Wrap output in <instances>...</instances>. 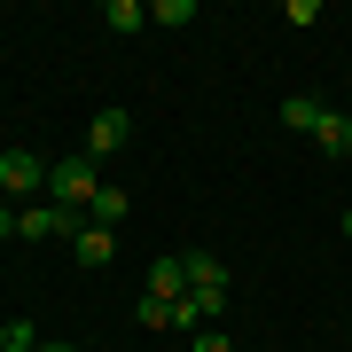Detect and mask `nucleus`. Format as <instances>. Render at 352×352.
<instances>
[{"label": "nucleus", "mask_w": 352, "mask_h": 352, "mask_svg": "<svg viewBox=\"0 0 352 352\" xmlns=\"http://www.w3.org/2000/svg\"><path fill=\"white\" fill-rule=\"evenodd\" d=\"M94 188H102V164L87 149L47 164V204H63V212H94Z\"/></svg>", "instance_id": "obj_1"}, {"label": "nucleus", "mask_w": 352, "mask_h": 352, "mask_svg": "<svg viewBox=\"0 0 352 352\" xmlns=\"http://www.w3.org/2000/svg\"><path fill=\"white\" fill-rule=\"evenodd\" d=\"M0 188H8L16 204H39V188H47V164H39V149H8V157H0Z\"/></svg>", "instance_id": "obj_2"}, {"label": "nucleus", "mask_w": 352, "mask_h": 352, "mask_svg": "<svg viewBox=\"0 0 352 352\" xmlns=\"http://www.w3.org/2000/svg\"><path fill=\"white\" fill-rule=\"evenodd\" d=\"M78 227H87V219H78V212H63V204H24V212H16V235H24V243H47V235H78Z\"/></svg>", "instance_id": "obj_3"}, {"label": "nucleus", "mask_w": 352, "mask_h": 352, "mask_svg": "<svg viewBox=\"0 0 352 352\" xmlns=\"http://www.w3.org/2000/svg\"><path fill=\"white\" fill-rule=\"evenodd\" d=\"M126 141H133V118H126V110H94V126H87V157H94V164L118 157Z\"/></svg>", "instance_id": "obj_4"}, {"label": "nucleus", "mask_w": 352, "mask_h": 352, "mask_svg": "<svg viewBox=\"0 0 352 352\" xmlns=\"http://www.w3.org/2000/svg\"><path fill=\"white\" fill-rule=\"evenodd\" d=\"M71 251H78V266H110V258H118V235H110L102 219H87V227L71 235Z\"/></svg>", "instance_id": "obj_5"}, {"label": "nucleus", "mask_w": 352, "mask_h": 352, "mask_svg": "<svg viewBox=\"0 0 352 352\" xmlns=\"http://www.w3.org/2000/svg\"><path fill=\"white\" fill-rule=\"evenodd\" d=\"M149 298H164V305L188 298V266H180V258H157V266H149Z\"/></svg>", "instance_id": "obj_6"}, {"label": "nucleus", "mask_w": 352, "mask_h": 352, "mask_svg": "<svg viewBox=\"0 0 352 352\" xmlns=\"http://www.w3.org/2000/svg\"><path fill=\"white\" fill-rule=\"evenodd\" d=\"M180 266H188V289H227V266H219L212 251H188Z\"/></svg>", "instance_id": "obj_7"}, {"label": "nucleus", "mask_w": 352, "mask_h": 352, "mask_svg": "<svg viewBox=\"0 0 352 352\" xmlns=\"http://www.w3.org/2000/svg\"><path fill=\"white\" fill-rule=\"evenodd\" d=\"M126 212H133V196L118 188V180H102V188H94V219H102V227H118Z\"/></svg>", "instance_id": "obj_8"}, {"label": "nucleus", "mask_w": 352, "mask_h": 352, "mask_svg": "<svg viewBox=\"0 0 352 352\" xmlns=\"http://www.w3.org/2000/svg\"><path fill=\"white\" fill-rule=\"evenodd\" d=\"M102 24H110V32H141V24H149V0H110Z\"/></svg>", "instance_id": "obj_9"}, {"label": "nucleus", "mask_w": 352, "mask_h": 352, "mask_svg": "<svg viewBox=\"0 0 352 352\" xmlns=\"http://www.w3.org/2000/svg\"><path fill=\"white\" fill-rule=\"evenodd\" d=\"M282 126H289V133H314V126H321V102H314V94H289V102H282Z\"/></svg>", "instance_id": "obj_10"}, {"label": "nucleus", "mask_w": 352, "mask_h": 352, "mask_svg": "<svg viewBox=\"0 0 352 352\" xmlns=\"http://www.w3.org/2000/svg\"><path fill=\"white\" fill-rule=\"evenodd\" d=\"M314 141H321V149H352V118H344V110H321Z\"/></svg>", "instance_id": "obj_11"}, {"label": "nucleus", "mask_w": 352, "mask_h": 352, "mask_svg": "<svg viewBox=\"0 0 352 352\" xmlns=\"http://www.w3.org/2000/svg\"><path fill=\"white\" fill-rule=\"evenodd\" d=\"M149 24H196V0H149Z\"/></svg>", "instance_id": "obj_12"}, {"label": "nucleus", "mask_w": 352, "mask_h": 352, "mask_svg": "<svg viewBox=\"0 0 352 352\" xmlns=\"http://www.w3.org/2000/svg\"><path fill=\"white\" fill-rule=\"evenodd\" d=\"M0 352H47V344H39V321H8V344H0Z\"/></svg>", "instance_id": "obj_13"}, {"label": "nucleus", "mask_w": 352, "mask_h": 352, "mask_svg": "<svg viewBox=\"0 0 352 352\" xmlns=\"http://www.w3.org/2000/svg\"><path fill=\"white\" fill-rule=\"evenodd\" d=\"M188 344H196V352H235V344H227V329H219V321H212V329H196Z\"/></svg>", "instance_id": "obj_14"}, {"label": "nucleus", "mask_w": 352, "mask_h": 352, "mask_svg": "<svg viewBox=\"0 0 352 352\" xmlns=\"http://www.w3.org/2000/svg\"><path fill=\"white\" fill-rule=\"evenodd\" d=\"M47 352H78V344H47Z\"/></svg>", "instance_id": "obj_15"}, {"label": "nucleus", "mask_w": 352, "mask_h": 352, "mask_svg": "<svg viewBox=\"0 0 352 352\" xmlns=\"http://www.w3.org/2000/svg\"><path fill=\"white\" fill-rule=\"evenodd\" d=\"M344 243H352V212H344Z\"/></svg>", "instance_id": "obj_16"}, {"label": "nucleus", "mask_w": 352, "mask_h": 352, "mask_svg": "<svg viewBox=\"0 0 352 352\" xmlns=\"http://www.w3.org/2000/svg\"><path fill=\"white\" fill-rule=\"evenodd\" d=\"M0 344H8V321H0Z\"/></svg>", "instance_id": "obj_17"}]
</instances>
